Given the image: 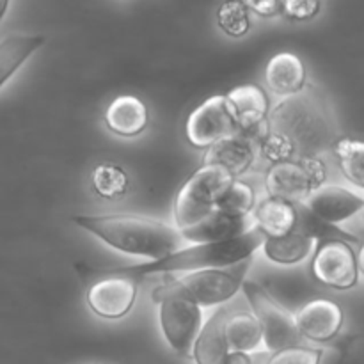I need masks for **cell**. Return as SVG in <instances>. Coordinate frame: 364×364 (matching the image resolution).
I'll use <instances>...</instances> for the list:
<instances>
[{"mask_svg": "<svg viewBox=\"0 0 364 364\" xmlns=\"http://www.w3.org/2000/svg\"><path fill=\"white\" fill-rule=\"evenodd\" d=\"M230 311L228 309H217L206 323L196 340L192 359L196 364H228L230 358V347H228L224 326Z\"/></svg>", "mask_w": 364, "mask_h": 364, "instance_id": "19", "label": "cell"}, {"mask_svg": "<svg viewBox=\"0 0 364 364\" xmlns=\"http://www.w3.org/2000/svg\"><path fill=\"white\" fill-rule=\"evenodd\" d=\"M235 178L224 167L203 164L178 191L174 199V223L183 231L217 210L220 198Z\"/></svg>", "mask_w": 364, "mask_h": 364, "instance_id": "4", "label": "cell"}, {"mask_svg": "<svg viewBox=\"0 0 364 364\" xmlns=\"http://www.w3.org/2000/svg\"><path fill=\"white\" fill-rule=\"evenodd\" d=\"M217 25L224 34L242 38L251 31V11L244 2L223 4L217 11Z\"/></svg>", "mask_w": 364, "mask_h": 364, "instance_id": "27", "label": "cell"}, {"mask_svg": "<svg viewBox=\"0 0 364 364\" xmlns=\"http://www.w3.org/2000/svg\"><path fill=\"white\" fill-rule=\"evenodd\" d=\"M251 265L252 258H249L226 269H206L181 274V277H169L167 284L199 308H212L226 304L242 290Z\"/></svg>", "mask_w": 364, "mask_h": 364, "instance_id": "6", "label": "cell"}, {"mask_svg": "<svg viewBox=\"0 0 364 364\" xmlns=\"http://www.w3.org/2000/svg\"><path fill=\"white\" fill-rule=\"evenodd\" d=\"M256 160V141L247 135L235 134L206 149L203 164L224 167L235 180H240Z\"/></svg>", "mask_w": 364, "mask_h": 364, "instance_id": "17", "label": "cell"}, {"mask_svg": "<svg viewBox=\"0 0 364 364\" xmlns=\"http://www.w3.org/2000/svg\"><path fill=\"white\" fill-rule=\"evenodd\" d=\"M228 347L231 352H245L252 354L259 345L263 343V333L258 320L252 313H235L228 315L226 326H224Z\"/></svg>", "mask_w": 364, "mask_h": 364, "instance_id": "23", "label": "cell"}, {"mask_svg": "<svg viewBox=\"0 0 364 364\" xmlns=\"http://www.w3.org/2000/svg\"><path fill=\"white\" fill-rule=\"evenodd\" d=\"M363 213H364V212H363Z\"/></svg>", "mask_w": 364, "mask_h": 364, "instance_id": "34", "label": "cell"}, {"mask_svg": "<svg viewBox=\"0 0 364 364\" xmlns=\"http://www.w3.org/2000/svg\"><path fill=\"white\" fill-rule=\"evenodd\" d=\"M334 153L343 176L358 191L364 192V141L340 139L334 144Z\"/></svg>", "mask_w": 364, "mask_h": 364, "instance_id": "24", "label": "cell"}, {"mask_svg": "<svg viewBox=\"0 0 364 364\" xmlns=\"http://www.w3.org/2000/svg\"><path fill=\"white\" fill-rule=\"evenodd\" d=\"M322 350L306 347H291L270 354L267 364H320Z\"/></svg>", "mask_w": 364, "mask_h": 364, "instance_id": "29", "label": "cell"}, {"mask_svg": "<svg viewBox=\"0 0 364 364\" xmlns=\"http://www.w3.org/2000/svg\"><path fill=\"white\" fill-rule=\"evenodd\" d=\"M159 304V322L167 345L176 355L192 359L196 340L203 329V308L178 294L169 284L162 283L151 291Z\"/></svg>", "mask_w": 364, "mask_h": 364, "instance_id": "5", "label": "cell"}, {"mask_svg": "<svg viewBox=\"0 0 364 364\" xmlns=\"http://www.w3.org/2000/svg\"><path fill=\"white\" fill-rule=\"evenodd\" d=\"M139 281L114 270L110 276L98 279L87 288L85 301L92 313L105 320H119L135 306Z\"/></svg>", "mask_w": 364, "mask_h": 364, "instance_id": "11", "label": "cell"}, {"mask_svg": "<svg viewBox=\"0 0 364 364\" xmlns=\"http://www.w3.org/2000/svg\"><path fill=\"white\" fill-rule=\"evenodd\" d=\"M263 242H265V237L262 231L252 226L251 230L233 240L215 242V244H192L188 247H180L156 262L123 267L116 272H123L139 281L142 277L156 276V274H188L206 269H226V267L252 258V255L262 249Z\"/></svg>", "mask_w": 364, "mask_h": 364, "instance_id": "2", "label": "cell"}, {"mask_svg": "<svg viewBox=\"0 0 364 364\" xmlns=\"http://www.w3.org/2000/svg\"><path fill=\"white\" fill-rule=\"evenodd\" d=\"M242 290L251 306L252 315L262 327L263 343L269 354H276L284 348L301 347L302 336L294 313L281 306L265 288L255 281H244Z\"/></svg>", "mask_w": 364, "mask_h": 364, "instance_id": "7", "label": "cell"}, {"mask_svg": "<svg viewBox=\"0 0 364 364\" xmlns=\"http://www.w3.org/2000/svg\"><path fill=\"white\" fill-rule=\"evenodd\" d=\"M105 124L119 137H137L148 128L149 112L142 100L132 95H121L110 102L105 110Z\"/></svg>", "mask_w": 364, "mask_h": 364, "instance_id": "18", "label": "cell"}, {"mask_svg": "<svg viewBox=\"0 0 364 364\" xmlns=\"http://www.w3.org/2000/svg\"><path fill=\"white\" fill-rule=\"evenodd\" d=\"M311 274L318 283L334 290H350L358 284V258L345 240H322L316 244Z\"/></svg>", "mask_w": 364, "mask_h": 364, "instance_id": "10", "label": "cell"}, {"mask_svg": "<svg viewBox=\"0 0 364 364\" xmlns=\"http://www.w3.org/2000/svg\"><path fill=\"white\" fill-rule=\"evenodd\" d=\"M91 185L96 196L103 199H117L128 192V174L116 164H100L91 173Z\"/></svg>", "mask_w": 364, "mask_h": 364, "instance_id": "25", "label": "cell"}, {"mask_svg": "<svg viewBox=\"0 0 364 364\" xmlns=\"http://www.w3.org/2000/svg\"><path fill=\"white\" fill-rule=\"evenodd\" d=\"M323 180H326V166L318 156L287 160V162L274 164L267 171V196L299 205L304 203L315 188L323 185Z\"/></svg>", "mask_w": 364, "mask_h": 364, "instance_id": "8", "label": "cell"}, {"mask_svg": "<svg viewBox=\"0 0 364 364\" xmlns=\"http://www.w3.org/2000/svg\"><path fill=\"white\" fill-rule=\"evenodd\" d=\"M252 226L258 228L265 238H279L295 231L297 224V206L283 199L269 198L256 205L252 210Z\"/></svg>", "mask_w": 364, "mask_h": 364, "instance_id": "20", "label": "cell"}, {"mask_svg": "<svg viewBox=\"0 0 364 364\" xmlns=\"http://www.w3.org/2000/svg\"><path fill=\"white\" fill-rule=\"evenodd\" d=\"M238 134L258 141L267 130L270 103L267 91L258 84H244L226 95Z\"/></svg>", "mask_w": 364, "mask_h": 364, "instance_id": "13", "label": "cell"}, {"mask_svg": "<svg viewBox=\"0 0 364 364\" xmlns=\"http://www.w3.org/2000/svg\"><path fill=\"white\" fill-rule=\"evenodd\" d=\"M249 11L259 14L262 18H274L283 13V2H274V0H263V2H249Z\"/></svg>", "mask_w": 364, "mask_h": 364, "instance_id": "31", "label": "cell"}, {"mask_svg": "<svg viewBox=\"0 0 364 364\" xmlns=\"http://www.w3.org/2000/svg\"><path fill=\"white\" fill-rule=\"evenodd\" d=\"M251 228L252 220L249 217L233 215V213L217 208L194 226L180 231V235L185 242H192V244H215V242L238 238Z\"/></svg>", "mask_w": 364, "mask_h": 364, "instance_id": "15", "label": "cell"}, {"mask_svg": "<svg viewBox=\"0 0 364 364\" xmlns=\"http://www.w3.org/2000/svg\"><path fill=\"white\" fill-rule=\"evenodd\" d=\"M295 322L302 338L326 343L336 338L343 327V309L329 299H315L299 309Z\"/></svg>", "mask_w": 364, "mask_h": 364, "instance_id": "14", "label": "cell"}, {"mask_svg": "<svg viewBox=\"0 0 364 364\" xmlns=\"http://www.w3.org/2000/svg\"><path fill=\"white\" fill-rule=\"evenodd\" d=\"M46 43L41 34H11L0 41V87Z\"/></svg>", "mask_w": 364, "mask_h": 364, "instance_id": "21", "label": "cell"}, {"mask_svg": "<svg viewBox=\"0 0 364 364\" xmlns=\"http://www.w3.org/2000/svg\"><path fill=\"white\" fill-rule=\"evenodd\" d=\"M316 242L299 231L284 235L279 238H265L262 249L267 259L277 265H297L313 255Z\"/></svg>", "mask_w": 364, "mask_h": 364, "instance_id": "22", "label": "cell"}, {"mask_svg": "<svg viewBox=\"0 0 364 364\" xmlns=\"http://www.w3.org/2000/svg\"><path fill=\"white\" fill-rule=\"evenodd\" d=\"M267 128L281 134L294 144L297 159L316 156L331 144V123L326 105L311 87L283 98L269 114Z\"/></svg>", "mask_w": 364, "mask_h": 364, "instance_id": "3", "label": "cell"}, {"mask_svg": "<svg viewBox=\"0 0 364 364\" xmlns=\"http://www.w3.org/2000/svg\"><path fill=\"white\" fill-rule=\"evenodd\" d=\"M71 220L109 247L151 262L178 251L185 242L180 231L171 224L134 213L75 215Z\"/></svg>", "mask_w": 364, "mask_h": 364, "instance_id": "1", "label": "cell"}, {"mask_svg": "<svg viewBox=\"0 0 364 364\" xmlns=\"http://www.w3.org/2000/svg\"><path fill=\"white\" fill-rule=\"evenodd\" d=\"M235 134H238V130L226 95L206 98L188 114L185 121V137L188 144L199 149L212 148L213 144Z\"/></svg>", "mask_w": 364, "mask_h": 364, "instance_id": "9", "label": "cell"}, {"mask_svg": "<svg viewBox=\"0 0 364 364\" xmlns=\"http://www.w3.org/2000/svg\"><path fill=\"white\" fill-rule=\"evenodd\" d=\"M256 205H258V201H256L255 187L244 180H233V183L228 187V191L220 198L217 208L233 213V215L249 217L252 210L256 208Z\"/></svg>", "mask_w": 364, "mask_h": 364, "instance_id": "26", "label": "cell"}, {"mask_svg": "<svg viewBox=\"0 0 364 364\" xmlns=\"http://www.w3.org/2000/svg\"><path fill=\"white\" fill-rule=\"evenodd\" d=\"M265 85L272 95L290 98L308 85L306 66L297 53L279 52L267 63Z\"/></svg>", "mask_w": 364, "mask_h": 364, "instance_id": "16", "label": "cell"}, {"mask_svg": "<svg viewBox=\"0 0 364 364\" xmlns=\"http://www.w3.org/2000/svg\"><path fill=\"white\" fill-rule=\"evenodd\" d=\"M322 4L316 0H290L283 2V14H287L290 20L295 21H308L318 14Z\"/></svg>", "mask_w": 364, "mask_h": 364, "instance_id": "30", "label": "cell"}, {"mask_svg": "<svg viewBox=\"0 0 364 364\" xmlns=\"http://www.w3.org/2000/svg\"><path fill=\"white\" fill-rule=\"evenodd\" d=\"M7 9H9V2H6V0H4V2H0V21H2V18L6 16Z\"/></svg>", "mask_w": 364, "mask_h": 364, "instance_id": "33", "label": "cell"}, {"mask_svg": "<svg viewBox=\"0 0 364 364\" xmlns=\"http://www.w3.org/2000/svg\"><path fill=\"white\" fill-rule=\"evenodd\" d=\"M256 144L259 146V151H262L263 159L269 160L272 166L274 164H281V162H287V160L297 159L294 144H291L287 137L269 130V128L263 132L262 137L256 141Z\"/></svg>", "mask_w": 364, "mask_h": 364, "instance_id": "28", "label": "cell"}, {"mask_svg": "<svg viewBox=\"0 0 364 364\" xmlns=\"http://www.w3.org/2000/svg\"><path fill=\"white\" fill-rule=\"evenodd\" d=\"M304 205L323 223L338 226L364 212V192L338 183H323L308 196Z\"/></svg>", "mask_w": 364, "mask_h": 364, "instance_id": "12", "label": "cell"}, {"mask_svg": "<svg viewBox=\"0 0 364 364\" xmlns=\"http://www.w3.org/2000/svg\"><path fill=\"white\" fill-rule=\"evenodd\" d=\"M355 258H358V269L359 272L364 276V242L361 245V249H359V255H355Z\"/></svg>", "mask_w": 364, "mask_h": 364, "instance_id": "32", "label": "cell"}]
</instances>
